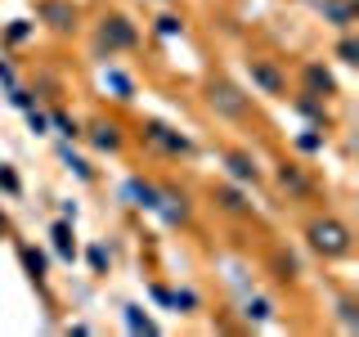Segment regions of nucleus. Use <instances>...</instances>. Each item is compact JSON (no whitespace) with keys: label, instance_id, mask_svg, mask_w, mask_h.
Here are the masks:
<instances>
[{"label":"nucleus","instance_id":"nucleus-11","mask_svg":"<svg viewBox=\"0 0 359 337\" xmlns=\"http://www.w3.org/2000/svg\"><path fill=\"white\" fill-rule=\"evenodd\" d=\"M153 211H162L171 225L189 220V202H184V194H171V189H157V207H153Z\"/></svg>","mask_w":359,"mask_h":337},{"label":"nucleus","instance_id":"nucleus-6","mask_svg":"<svg viewBox=\"0 0 359 337\" xmlns=\"http://www.w3.org/2000/svg\"><path fill=\"white\" fill-rule=\"evenodd\" d=\"M41 22L50 32H59V37H67V32H76V5H72V0H45V5H41Z\"/></svg>","mask_w":359,"mask_h":337},{"label":"nucleus","instance_id":"nucleus-19","mask_svg":"<svg viewBox=\"0 0 359 337\" xmlns=\"http://www.w3.org/2000/svg\"><path fill=\"white\" fill-rule=\"evenodd\" d=\"M22 265H27V275L36 279V284L45 279V256L36 252V247H22Z\"/></svg>","mask_w":359,"mask_h":337},{"label":"nucleus","instance_id":"nucleus-4","mask_svg":"<svg viewBox=\"0 0 359 337\" xmlns=\"http://www.w3.org/2000/svg\"><path fill=\"white\" fill-rule=\"evenodd\" d=\"M247 72H252V86H261L269 99H287V77L269 59H247Z\"/></svg>","mask_w":359,"mask_h":337},{"label":"nucleus","instance_id":"nucleus-23","mask_svg":"<svg viewBox=\"0 0 359 337\" xmlns=\"http://www.w3.org/2000/svg\"><path fill=\"white\" fill-rule=\"evenodd\" d=\"M243 315H247V319H269V301H265V297L247 301V306H243Z\"/></svg>","mask_w":359,"mask_h":337},{"label":"nucleus","instance_id":"nucleus-17","mask_svg":"<svg viewBox=\"0 0 359 337\" xmlns=\"http://www.w3.org/2000/svg\"><path fill=\"white\" fill-rule=\"evenodd\" d=\"M126 329L130 333H157V324L144 315V306H126Z\"/></svg>","mask_w":359,"mask_h":337},{"label":"nucleus","instance_id":"nucleus-22","mask_svg":"<svg viewBox=\"0 0 359 337\" xmlns=\"http://www.w3.org/2000/svg\"><path fill=\"white\" fill-rule=\"evenodd\" d=\"M171 306H175L180 315H189V310H198V297H194L189 288H184V292H171Z\"/></svg>","mask_w":359,"mask_h":337},{"label":"nucleus","instance_id":"nucleus-27","mask_svg":"<svg viewBox=\"0 0 359 337\" xmlns=\"http://www.w3.org/2000/svg\"><path fill=\"white\" fill-rule=\"evenodd\" d=\"M54 126H59L63 135H81V126H76V121L67 117V112H54Z\"/></svg>","mask_w":359,"mask_h":337},{"label":"nucleus","instance_id":"nucleus-7","mask_svg":"<svg viewBox=\"0 0 359 337\" xmlns=\"http://www.w3.org/2000/svg\"><path fill=\"white\" fill-rule=\"evenodd\" d=\"M144 140H149L153 149L171 153V157H180V153L194 149V144H189V135H180V131H171V126H162V121H149V126H144Z\"/></svg>","mask_w":359,"mask_h":337},{"label":"nucleus","instance_id":"nucleus-30","mask_svg":"<svg viewBox=\"0 0 359 337\" xmlns=\"http://www.w3.org/2000/svg\"><path fill=\"white\" fill-rule=\"evenodd\" d=\"M0 189H9V194H18V176L9 171V166H0Z\"/></svg>","mask_w":359,"mask_h":337},{"label":"nucleus","instance_id":"nucleus-5","mask_svg":"<svg viewBox=\"0 0 359 337\" xmlns=\"http://www.w3.org/2000/svg\"><path fill=\"white\" fill-rule=\"evenodd\" d=\"M301 86H306V95H314V99H332L337 95V77L319 59H306V63H301Z\"/></svg>","mask_w":359,"mask_h":337},{"label":"nucleus","instance_id":"nucleus-24","mask_svg":"<svg viewBox=\"0 0 359 337\" xmlns=\"http://www.w3.org/2000/svg\"><path fill=\"white\" fill-rule=\"evenodd\" d=\"M90 265H95V275H104V270H108V247H90Z\"/></svg>","mask_w":359,"mask_h":337},{"label":"nucleus","instance_id":"nucleus-21","mask_svg":"<svg viewBox=\"0 0 359 337\" xmlns=\"http://www.w3.org/2000/svg\"><path fill=\"white\" fill-rule=\"evenodd\" d=\"M297 144H301L306 153H319V149H323V126H310L306 135H297Z\"/></svg>","mask_w":359,"mask_h":337},{"label":"nucleus","instance_id":"nucleus-12","mask_svg":"<svg viewBox=\"0 0 359 337\" xmlns=\"http://www.w3.org/2000/svg\"><path fill=\"white\" fill-rule=\"evenodd\" d=\"M90 140H95V149L117 153L121 149V126L117 121H95V126H90Z\"/></svg>","mask_w":359,"mask_h":337},{"label":"nucleus","instance_id":"nucleus-8","mask_svg":"<svg viewBox=\"0 0 359 337\" xmlns=\"http://www.w3.org/2000/svg\"><path fill=\"white\" fill-rule=\"evenodd\" d=\"M319 5V14L332 22V27H341V32H351L355 27V0H314Z\"/></svg>","mask_w":359,"mask_h":337},{"label":"nucleus","instance_id":"nucleus-20","mask_svg":"<svg viewBox=\"0 0 359 337\" xmlns=\"http://www.w3.org/2000/svg\"><path fill=\"white\" fill-rule=\"evenodd\" d=\"M297 108L306 112L310 121H319V126H323V121H328V112H323L319 104H314V95H306V90H301V95H297Z\"/></svg>","mask_w":359,"mask_h":337},{"label":"nucleus","instance_id":"nucleus-26","mask_svg":"<svg viewBox=\"0 0 359 337\" xmlns=\"http://www.w3.org/2000/svg\"><path fill=\"white\" fill-rule=\"evenodd\" d=\"M157 27H162V37H180V32H184V22L166 14V18H157Z\"/></svg>","mask_w":359,"mask_h":337},{"label":"nucleus","instance_id":"nucleus-29","mask_svg":"<svg viewBox=\"0 0 359 337\" xmlns=\"http://www.w3.org/2000/svg\"><path fill=\"white\" fill-rule=\"evenodd\" d=\"M27 32H32V27H27V22H22V18H18V22H14V27H5V41H27Z\"/></svg>","mask_w":359,"mask_h":337},{"label":"nucleus","instance_id":"nucleus-13","mask_svg":"<svg viewBox=\"0 0 359 337\" xmlns=\"http://www.w3.org/2000/svg\"><path fill=\"white\" fill-rule=\"evenodd\" d=\"M224 162H229V176L238 180V185H256V180H261V166H256L247 153H229Z\"/></svg>","mask_w":359,"mask_h":337},{"label":"nucleus","instance_id":"nucleus-15","mask_svg":"<svg viewBox=\"0 0 359 337\" xmlns=\"http://www.w3.org/2000/svg\"><path fill=\"white\" fill-rule=\"evenodd\" d=\"M216 202H220L224 211H229V216H247V211H252V207L243 202V194H238V189H229V185L216 189Z\"/></svg>","mask_w":359,"mask_h":337},{"label":"nucleus","instance_id":"nucleus-9","mask_svg":"<svg viewBox=\"0 0 359 337\" xmlns=\"http://www.w3.org/2000/svg\"><path fill=\"white\" fill-rule=\"evenodd\" d=\"M278 185H283L287 194H297V198H310L314 194V180L301 171L297 162H283V166H278Z\"/></svg>","mask_w":359,"mask_h":337},{"label":"nucleus","instance_id":"nucleus-14","mask_svg":"<svg viewBox=\"0 0 359 337\" xmlns=\"http://www.w3.org/2000/svg\"><path fill=\"white\" fill-rule=\"evenodd\" d=\"M50 239H54V247H59V256H63V261H72V256H76V243H72V220H59V225L50 230Z\"/></svg>","mask_w":359,"mask_h":337},{"label":"nucleus","instance_id":"nucleus-3","mask_svg":"<svg viewBox=\"0 0 359 337\" xmlns=\"http://www.w3.org/2000/svg\"><path fill=\"white\" fill-rule=\"evenodd\" d=\"M207 104L220 112V117H247V112H252V99L243 95L238 86H229V81H216L207 90Z\"/></svg>","mask_w":359,"mask_h":337},{"label":"nucleus","instance_id":"nucleus-2","mask_svg":"<svg viewBox=\"0 0 359 337\" xmlns=\"http://www.w3.org/2000/svg\"><path fill=\"white\" fill-rule=\"evenodd\" d=\"M99 45H104L108 54L135 50V45H140V32H135V22L126 14H104L99 18Z\"/></svg>","mask_w":359,"mask_h":337},{"label":"nucleus","instance_id":"nucleus-18","mask_svg":"<svg viewBox=\"0 0 359 337\" xmlns=\"http://www.w3.org/2000/svg\"><path fill=\"white\" fill-rule=\"evenodd\" d=\"M337 59H341L346 67H355V63H359V41L351 37V32H341V41H337Z\"/></svg>","mask_w":359,"mask_h":337},{"label":"nucleus","instance_id":"nucleus-31","mask_svg":"<svg viewBox=\"0 0 359 337\" xmlns=\"http://www.w3.org/2000/svg\"><path fill=\"white\" fill-rule=\"evenodd\" d=\"M0 81H5V86H14V72H9V63H5V59H0Z\"/></svg>","mask_w":359,"mask_h":337},{"label":"nucleus","instance_id":"nucleus-16","mask_svg":"<svg viewBox=\"0 0 359 337\" xmlns=\"http://www.w3.org/2000/svg\"><path fill=\"white\" fill-rule=\"evenodd\" d=\"M104 86L117 90V99H135V86H130V77L126 72H117V67H108L104 72Z\"/></svg>","mask_w":359,"mask_h":337},{"label":"nucleus","instance_id":"nucleus-10","mask_svg":"<svg viewBox=\"0 0 359 337\" xmlns=\"http://www.w3.org/2000/svg\"><path fill=\"white\" fill-rule=\"evenodd\" d=\"M121 194H126V202L130 207H144V211H153L157 207V185H149V180H126V189H121Z\"/></svg>","mask_w":359,"mask_h":337},{"label":"nucleus","instance_id":"nucleus-1","mask_svg":"<svg viewBox=\"0 0 359 337\" xmlns=\"http://www.w3.org/2000/svg\"><path fill=\"white\" fill-rule=\"evenodd\" d=\"M306 247L314 256H323V261H341V256H351L355 252V234H351V225L346 220H337V216H314L306 225Z\"/></svg>","mask_w":359,"mask_h":337},{"label":"nucleus","instance_id":"nucleus-25","mask_svg":"<svg viewBox=\"0 0 359 337\" xmlns=\"http://www.w3.org/2000/svg\"><path fill=\"white\" fill-rule=\"evenodd\" d=\"M337 310H341V324H346V329H359V315H355V301H351V297H346Z\"/></svg>","mask_w":359,"mask_h":337},{"label":"nucleus","instance_id":"nucleus-28","mask_svg":"<svg viewBox=\"0 0 359 337\" xmlns=\"http://www.w3.org/2000/svg\"><path fill=\"white\" fill-rule=\"evenodd\" d=\"M27 126L36 131V135H45V126H50V117H45V112H36V108H32V112H27Z\"/></svg>","mask_w":359,"mask_h":337}]
</instances>
